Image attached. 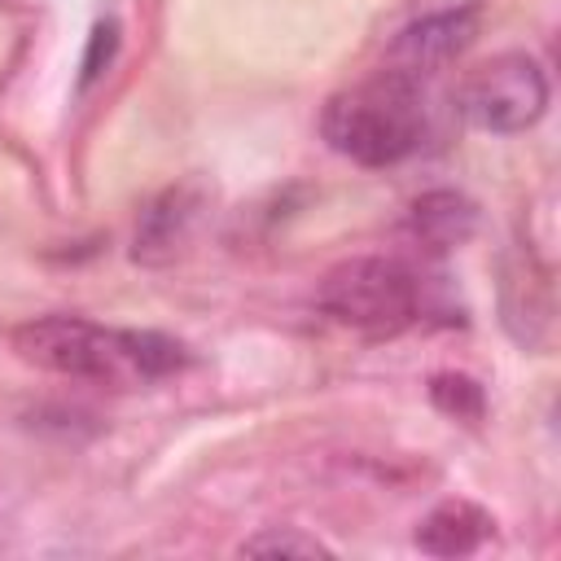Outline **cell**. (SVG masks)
Returning <instances> with one entry per match:
<instances>
[{"label":"cell","instance_id":"cell-1","mask_svg":"<svg viewBox=\"0 0 561 561\" xmlns=\"http://www.w3.org/2000/svg\"><path fill=\"white\" fill-rule=\"evenodd\" d=\"M13 351L57 377L96 386H145L184 368V346L149 329H114L83 316H39L13 329Z\"/></svg>","mask_w":561,"mask_h":561},{"label":"cell","instance_id":"cell-2","mask_svg":"<svg viewBox=\"0 0 561 561\" xmlns=\"http://www.w3.org/2000/svg\"><path fill=\"white\" fill-rule=\"evenodd\" d=\"M320 131L329 149H337L342 158L364 167H390L421 145L425 131L421 83L399 70H381L377 79H364L329 96L320 114Z\"/></svg>","mask_w":561,"mask_h":561},{"label":"cell","instance_id":"cell-3","mask_svg":"<svg viewBox=\"0 0 561 561\" xmlns=\"http://www.w3.org/2000/svg\"><path fill=\"white\" fill-rule=\"evenodd\" d=\"M320 307L364 333H394L416 320V276L394 259H346L320 280Z\"/></svg>","mask_w":561,"mask_h":561},{"label":"cell","instance_id":"cell-4","mask_svg":"<svg viewBox=\"0 0 561 561\" xmlns=\"http://www.w3.org/2000/svg\"><path fill=\"white\" fill-rule=\"evenodd\" d=\"M460 110L482 131H526L548 110V75L526 53H500L465 79Z\"/></svg>","mask_w":561,"mask_h":561},{"label":"cell","instance_id":"cell-5","mask_svg":"<svg viewBox=\"0 0 561 561\" xmlns=\"http://www.w3.org/2000/svg\"><path fill=\"white\" fill-rule=\"evenodd\" d=\"M473 31H478L473 9L430 13V18H421V22H412V26L399 31V39L390 44V70H399V75H408V79L421 83L425 75H434L438 66H447L456 53H465L469 39H473Z\"/></svg>","mask_w":561,"mask_h":561},{"label":"cell","instance_id":"cell-6","mask_svg":"<svg viewBox=\"0 0 561 561\" xmlns=\"http://www.w3.org/2000/svg\"><path fill=\"white\" fill-rule=\"evenodd\" d=\"M491 535V513L469 504V500H443L430 508L416 526V548L430 557H469L486 543Z\"/></svg>","mask_w":561,"mask_h":561},{"label":"cell","instance_id":"cell-7","mask_svg":"<svg viewBox=\"0 0 561 561\" xmlns=\"http://www.w3.org/2000/svg\"><path fill=\"white\" fill-rule=\"evenodd\" d=\"M473 228H478V210H473V202L460 197V193L438 188V193H425V197L412 206V232H416V241H421L425 250H434V254L465 245V241L473 237Z\"/></svg>","mask_w":561,"mask_h":561},{"label":"cell","instance_id":"cell-8","mask_svg":"<svg viewBox=\"0 0 561 561\" xmlns=\"http://www.w3.org/2000/svg\"><path fill=\"white\" fill-rule=\"evenodd\" d=\"M188 215H193V206H188L184 193H167L158 206H149V210H145V228L136 232V259L153 263V259L171 254V245H175V237L184 232Z\"/></svg>","mask_w":561,"mask_h":561},{"label":"cell","instance_id":"cell-9","mask_svg":"<svg viewBox=\"0 0 561 561\" xmlns=\"http://www.w3.org/2000/svg\"><path fill=\"white\" fill-rule=\"evenodd\" d=\"M434 403L456 416H478L482 412V390L469 377H434Z\"/></svg>","mask_w":561,"mask_h":561},{"label":"cell","instance_id":"cell-10","mask_svg":"<svg viewBox=\"0 0 561 561\" xmlns=\"http://www.w3.org/2000/svg\"><path fill=\"white\" fill-rule=\"evenodd\" d=\"M241 552H280V557H320L329 552L320 539H307V535H294V530H267V535H254L241 543Z\"/></svg>","mask_w":561,"mask_h":561}]
</instances>
